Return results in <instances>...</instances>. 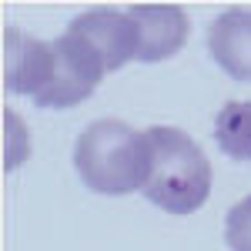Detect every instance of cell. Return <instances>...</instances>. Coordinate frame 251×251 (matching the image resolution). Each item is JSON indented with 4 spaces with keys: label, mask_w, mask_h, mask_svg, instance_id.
Masks as SVG:
<instances>
[{
    "label": "cell",
    "mask_w": 251,
    "mask_h": 251,
    "mask_svg": "<svg viewBox=\"0 0 251 251\" xmlns=\"http://www.w3.org/2000/svg\"><path fill=\"white\" fill-rule=\"evenodd\" d=\"M74 168L80 181L97 194H131L144 191L151 168L148 131H137L117 117H100L80 131L74 144Z\"/></svg>",
    "instance_id": "cell-1"
},
{
    "label": "cell",
    "mask_w": 251,
    "mask_h": 251,
    "mask_svg": "<svg viewBox=\"0 0 251 251\" xmlns=\"http://www.w3.org/2000/svg\"><path fill=\"white\" fill-rule=\"evenodd\" d=\"M151 168L144 181V198L168 214H191L211 194V164L194 137L181 127L157 124L148 127Z\"/></svg>",
    "instance_id": "cell-2"
},
{
    "label": "cell",
    "mask_w": 251,
    "mask_h": 251,
    "mask_svg": "<svg viewBox=\"0 0 251 251\" xmlns=\"http://www.w3.org/2000/svg\"><path fill=\"white\" fill-rule=\"evenodd\" d=\"M50 44H54V54H57V74L34 104L40 111H64V107H74V104L94 94L100 77L107 74V64L94 50V44L74 34V30H64Z\"/></svg>",
    "instance_id": "cell-3"
},
{
    "label": "cell",
    "mask_w": 251,
    "mask_h": 251,
    "mask_svg": "<svg viewBox=\"0 0 251 251\" xmlns=\"http://www.w3.org/2000/svg\"><path fill=\"white\" fill-rule=\"evenodd\" d=\"M57 74L54 44L37 40L17 27L3 30V87L10 94H27L37 100Z\"/></svg>",
    "instance_id": "cell-4"
},
{
    "label": "cell",
    "mask_w": 251,
    "mask_h": 251,
    "mask_svg": "<svg viewBox=\"0 0 251 251\" xmlns=\"http://www.w3.org/2000/svg\"><path fill=\"white\" fill-rule=\"evenodd\" d=\"M67 30L91 40L94 50L104 57L107 71H117L127 60H137V24L127 10H114V7L84 10L71 20Z\"/></svg>",
    "instance_id": "cell-5"
},
{
    "label": "cell",
    "mask_w": 251,
    "mask_h": 251,
    "mask_svg": "<svg viewBox=\"0 0 251 251\" xmlns=\"http://www.w3.org/2000/svg\"><path fill=\"white\" fill-rule=\"evenodd\" d=\"M127 14L137 24V60L144 64L168 60L188 44L191 17L181 7H131Z\"/></svg>",
    "instance_id": "cell-6"
},
{
    "label": "cell",
    "mask_w": 251,
    "mask_h": 251,
    "mask_svg": "<svg viewBox=\"0 0 251 251\" xmlns=\"http://www.w3.org/2000/svg\"><path fill=\"white\" fill-rule=\"evenodd\" d=\"M208 54L228 77L251 84V10L231 7L211 20Z\"/></svg>",
    "instance_id": "cell-7"
},
{
    "label": "cell",
    "mask_w": 251,
    "mask_h": 251,
    "mask_svg": "<svg viewBox=\"0 0 251 251\" xmlns=\"http://www.w3.org/2000/svg\"><path fill=\"white\" fill-rule=\"evenodd\" d=\"M214 141L221 154L245 164L251 161V100H228L214 117Z\"/></svg>",
    "instance_id": "cell-8"
},
{
    "label": "cell",
    "mask_w": 251,
    "mask_h": 251,
    "mask_svg": "<svg viewBox=\"0 0 251 251\" xmlns=\"http://www.w3.org/2000/svg\"><path fill=\"white\" fill-rule=\"evenodd\" d=\"M225 241H228V251H251V194L228 211Z\"/></svg>",
    "instance_id": "cell-9"
}]
</instances>
